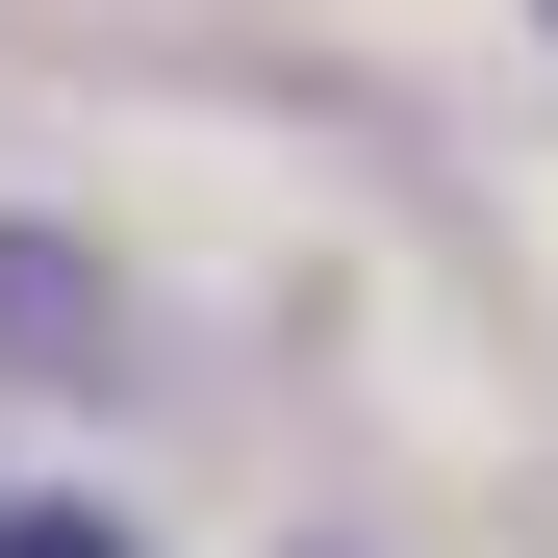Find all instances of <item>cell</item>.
Instances as JSON below:
<instances>
[{"mask_svg": "<svg viewBox=\"0 0 558 558\" xmlns=\"http://www.w3.org/2000/svg\"><path fill=\"white\" fill-rule=\"evenodd\" d=\"M0 558H128V533H102V508H26V533H0Z\"/></svg>", "mask_w": 558, "mask_h": 558, "instance_id": "6da1fadb", "label": "cell"}]
</instances>
